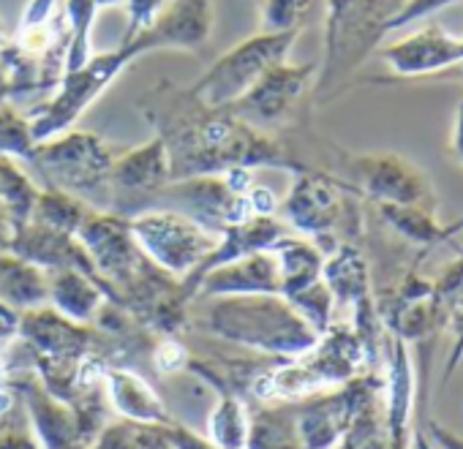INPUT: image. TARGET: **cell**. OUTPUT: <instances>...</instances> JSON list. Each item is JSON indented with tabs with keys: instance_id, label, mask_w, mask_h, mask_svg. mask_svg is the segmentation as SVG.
<instances>
[{
	"instance_id": "3",
	"label": "cell",
	"mask_w": 463,
	"mask_h": 449,
	"mask_svg": "<svg viewBox=\"0 0 463 449\" xmlns=\"http://www.w3.org/2000/svg\"><path fill=\"white\" fill-rule=\"evenodd\" d=\"M379 368L352 322H333L317 343L289 360H273L249 384L254 403H292L325 389L344 387L360 373Z\"/></svg>"
},
{
	"instance_id": "37",
	"label": "cell",
	"mask_w": 463,
	"mask_h": 449,
	"mask_svg": "<svg viewBox=\"0 0 463 449\" xmlns=\"http://www.w3.org/2000/svg\"><path fill=\"white\" fill-rule=\"evenodd\" d=\"M137 427L126 419H112L88 449H137Z\"/></svg>"
},
{
	"instance_id": "11",
	"label": "cell",
	"mask_w": 463,
	"mask_h": 449,
	"mask_svg": "<svg viewBox=\"0 0 463 449\" xmlns=\"http://www.w3.org/2000/svg\"><path fill=\"white\" fill-rule=\"evenodd\" d=\"M77 240L82 243L96 276L107 284L120 305V295L147 265V257L139 251L131 235L128 218L112 210H90L77 232Z\"/></svg>"
},
{
	"instance_id": "10",
	"label": "cell",
	"mask_w": 463,
	"mask_h": 449,
	"mask_svg": "<svg viewBox=\"0 0 463 449\" xmlns=\"http://www.w3.org/2000/svg\"><path fill=\"white\" fill-rule=\"evenodd\" d=\"M344 180L371 204H417L439 210L430 180L401 153L344 155Z\"/></svg>"
},
{
	"instance_id": "31",
	"label": "cell",
	"mask_w": 463,
	"mask_h": 449,
	"mask_svg": "<svg viewBox=\"0 0 463 449\" xmlns=\"http://www.w3.org/2000/svg\"><path fill=\"white\" fill-rule=\"evenodd\" d=\"M63 23L69 31V44H66V71H74L85 66L93 58V23L99 14V6L93 0H63Z\"/></svg>"
},
{
	"instance_id": "17",
	"label": "cell",
	"mask_w": 463,
	"mask_h": 449,
	"mask_svg": "<svg viewBox=\"0 0 463 449\" xmlns=\"http://www.w3.org/2000/svg\"><path fill=\"white\" fill-rule=\"evenodd\" d=\"M172 182L169 155L164 142L153 134L139 147L115 155L109 185H112V212L126 218L147 210L153 199Z\"/></svg>"
},
{
	"instance_id": "50",
	"label": "cell",
	"mask_w": 463,
	"mask_h": 449,
	"mask_svg": "<svg viewBox=\"0 0 463 449\" xmlns=\"http://www.w3.org/2000/svg\"><path fill=\"white\" fill-rule=\"evenodd\" d=\"M4 42H6V39H4V31H0V47H4Z\"/></svg>"
},
{
	"instance_id": "44",
	"label": "cell",
	"mask_w": 463,
	"mask_h": 449,
	"mask_svg": "<svg viewBox=\"0 0 463 449\" xmlns=\"http://www.w3.org/2000/svg\"><path fill=\"white\" fill-rule=\"evenodd\" d=\"M449 150H452L455 161L463 166V96H460V101H458V109H455V123H452Z\"/></svg>"
},
{
	"instance_id": "16",
	"label": "cell",
	"mask_w": 463,
	"mask_h": 449,
	"mask_svg": "<svg viewBox=\"0 0 463 449\" xmlns=\"http://www.w3.org/2000/svg\"><path fill=\"white\" fill-rule=\"evenodd\" d=\"M17 341L25 346L28 357H85L101 351L115 357L112 341L93 324H77L58 313L52 305H39L20 313Z\"/></svg>"
},
{
	"instance_id": "5",
	"label": "cell",
	"mask_w": 463,
	"mask_h": 449,
	"mask_svg": "<svg viewBox=\"0 0 463 449\" xmlns=\"http://www.w3.org/2000/svg\"><path fill=\"white\" fill-rule=\"evenodd\" d=\"M354 196L360 193L344 177L306 166L292 174L289 193L279 204V218L295 235L314 240L327 254L338 243H360L363 238Z\"/></svg>"
},
{
	"instance_id": "20",
	"label": "cell",
	"mask_w": 463,
	"mask_h": 449,
	"mask_svg": "<svg viewBox=\"0 0 463 449\" xmlns=\"http://www.w3.org/2000/svg\"><path fill=\"white\" fill-rule=\"evenodd\" d=\"M101 387H104V398L115 419H126V422L147 425V427H166L175 422L158 389L139 370L123 362H115V360L107 362L101 373Z\"/></svg>"
},
{
	"instance_id": "27",
	"label": "cell",
	"mask_w": 463,
	"mask_h": 449,
	"mask_svg": "<svg viewBox=\"0 0 463 449\" xmlns=\"http://www.w3.org/2000/svg\"><path fill=\"white\" fill-rule=\"evenodd\" d=\"M47 270L23 262L14 254H0V303L17 313L47 305Z\"/></svg>"
},
{
	"instance_id": "9",
	"label": "cell",
	"mask_w": 463,
	"mask_h": 449,
	"mask_svg": "<svg viewBox=\"0 0 463 449\" xmlns=\"http://www.w3.org/2000/svg\"><path fill=\"white\" fill-rule=\"evenodd\" d=\"M131 235L139 251L161 270L185 278L191 276L218 246V235L185 212L169 207H150L128 218Z\"/></svg>"
},
{
	"instance_id": "18",
	"label": "cell",
	"mask_w": 463,
	"mask_h": 449,
	"mask_svg": "<svg viewBox=\"0 0 463 449\" xmlns=\"http://www.w3.org/2000/svg\"><path fill=\"white\" fill-rule=\"evenodd\" d=\"M213 25L215 0H169L156 23L126 44H131L139 58L161 50L199 52L213 36Z\"/></svg>"
},
{
	"instance_id": "21",
	"label": "cell",
	"mask_w": 463,
	"mask_h": 449,
	"mask_svg": "<svg viewBox=\"0 0 463 449\" xmlns=\"http://www.w3.org/2000/svg\"><path fill=\"white\" fill-rule=\"evenodd\" d=\"M226 295H281L276 251H257L238 262L213 267L194 284V303Z\"/></svg>"
},
{
	"instance_id": "41",
	"label": "cell",
	"mask_w": 463,
	"mask_h": 449,
	"mask_svg": "<svg viewBox=\"0 0 463 449\" xmlns=\"http://www.w3.org/2000/svg\"><path fill=\"white\" fill-rule=\"evenodd\" d=\"M17 327H20V313L0 303V357L17 343Z\"/></svg>"
},
{
	"instance_id": "42",
	"label": "cell",
	"mask_w": 463,
	"mask_h": 449,
	"mask_svg": "<svg viewBox=\"0 0 463 449\" xmlns=\"http://www.w3.org/2000/svg\"><path fill=\"white\" fill-rule=\"evenodd\" d=\"M0 449H42L31 430L25 427H0Z\"/></svg>"
},
{
	"instance_id": "30",
	"label": "cell",
	"mask_w": 463,
	"mask_h": 449,
	"mask_svg": "<svg viewBox=\"0 0 463 449\" xmlns=\"http://www.w3.org/2000/svg\"><path fill=\"white\" fill-rule=\"evenodd\" d=\"M90 210L93 207L85 204L82 199H77V196H71V193H66L61 188L42 185V193H39V199L33 204L31 218L39 220V223H47V227H52V229L77 235Z\"/></svg>"
},
{
	"instance_id": "35",
	"label": "cell",
	"mask_w": 463,
	"mask_h": 449,
	"mask_svg": "<svg viewBox=\"0 0 463 449\" xmlns=\"http://www.w3.org/2000/svg\"><path fill=\"white\" fill-rule=\"evenodd\" d=\"M289 303L300 311V316H303L319 335L335 322V300H333V295H330V289H327L325 281H317L314 286L303 289V292L295 295Z\"/></svg>"
},
{
	"instance_id": "4",
	"label": "cell",
	"mask_w": 463,
	"mask_h": 449,
	"mask_svg": "<svg viewBox=\"0 0 463 449\" xmlns=\"http://www.w3.org/2000/svg\"><path fill=\"white\" fill-rule=\"evenodd\" d=\"M406 0H325V55L317 69V101L333 98L379 50Z\"/></svg>"
},
{
	"instance_id": "25",
	"label": "cell",
	"mask_w": 463,
	"mask_h": 449,
	"mask_svg": "<svg viewBox=\"0 0 463 449\" xmlns=\"http://www.w3.org/2000/svg\"><path fill=\"white\" fill-rule=\"evenodd\" d=\"M273 251H276L279 273H281V297L292 300L303 289L322 281L325 251L314 240L292 232L279 246H273Z\"/></svg>"
},
{
	"instance_id": "7",
	"label": "cell",
	"mask_w": 463,
	"mask_h": 449,
	"mask_svg": "<svg viewBox=\"0 0 463 449\" xmlns=\"http://www.w3.org/2000/svg\"><path fill=\"white\" fill-rule=\"evenodd\" d=\"M139 55L131 44L120 42L109 52L93 55L85 66L66 71L55 93L28 112L36 142L52 139L77 126V120L109 90V85L134 63Z\"/></svg>"
},
{
	"instance_id": "45",
	"label": "cell",
	"mask_w": 463,
	"mask_h": 449,
	"mask_svg": "<svg viewBox=\"0 0 463 449\" xmlns=\"http://www.w3.org/2000/svg\"><path fill=\"white\" fill-rule=\"evenodd\" d=\"M9 101H12V85H9L4 63H0V104H9Z\"/></svg>"
},
{
	"instance_id": "22",
	"label": "cell",
	"mask_w": 463,
	"mask_h": 449,
	"mask_svg": "<svg viewBox=\"0 0 463 449\" xmlns=\"http://www.w3.org/2000/svg\"><path fill=\"white\" fill-rule=\"evenodd\" d=\"M292 229L279 218V215H254L249 220L241 223H232L218 235V246L213 248V254L191 273L183 278L185 289L194 297V284L213 267L229 265V262H238L243 257H251L257 251H270L273 246H279L284 238H289Z\"/></svg>"
},
{
	"instance_id": "6",
	"label": "cell",
	"mask_w": 463,
	"mask_h": 449,
	"mask_svg": "<svg viewBox=\"0 0 463 449\" xmlns=\"http://www.w3.org/2000/svg\"><path fill=\"white\" fill-rule=\"evenodd\" d=\"M115 155L118 153L107 145L104 136L69 128L52 139L39 142L28 166L42 180V185L61 188L93 210H112L109 172Z\"/></svg>"
},
{
	"instance_id": "24",
	"label": "cell",
	"mask_w": 463,
	"mask_h": 449,
	"mask_svg": "<svg viewBox=\"0 0 463 449\" xmlns=\"http://www.w3.org/2000/svg\"><path fill=\"white\" fill-rule=\"evenodd\" d=\"M107 303H115L112 292L82 270H52L47 281V305L77 324H93Z\"/></svg>"
},
{
	"instance_id": "38",
	"label": "cell",
	"mask_w": 463,
	"mask_h": 449,
	"mask_svg": "<svg viewBox=\"0 0 463 449\" xmlns=\"http://www.w3.org/2000/svg\"><path fill=\"white\" fill-rule=\"evenodd\" d=\"M452 4H460V0H406V6L401 9V14H398L395 23H392V31H401V28H406L409 23L428 20V17L439 14L441 9H447V6H452Z\"/></svg>"
},
{
	"instance_id": "32",
	"label": "cell",
	"mask_w": 463,
	"mask_h": 449,
	"mask_svg": "<svg viewBox=\"0 0 463 449\" xmlns=\"http://www.w3.org/2000/svg\"><path fill=\"white\" fill-rule=\"evenodd\" d=\"M42 193V185L33 174H28L17 158L0 155V201H6L20 220H28L33 212V204Z\"/></svg>"
},
{
	"instance_id": "8",
	"label": "cell",
	"mask_w": 463,
	"mask_h": 449,
	"mask_svg": "<svg viewBox=\"0 0 463 449\" xmlns=\"http://www.w3.org/2000/svg\"><path fill=\"white\" fill-rule=\"evenodd\" d=\"M300 33L303 31L254 33L251 39L235 44L221 58H215L210 69L188 85V90L210 107H232L257 85V80L268 69L289 58Z\"/></svg>"
},
{
	"instance_id": "49",
	"label": "cell",
	"mask_w": 463,
	"mask_h": 449,
	"mask_svg": "<svg viewBox=\"0 0 463 449\" xmlns=\"http://www.w3.org/2000/svg\"><path fill=\"white\" fill-rule=\"evenodd\" d=\"M93 4H96L99 9H109V6H123L126 0H93Z\"/></svg>"
},
{
	"instance_id": "34",
	"label": "cell",
	"mask_w": 463,
	"mask_h": 449,
	"mask_svg": "<svg viewBox=\"0 0 463 449\" xmlns=\"http://www.w3.org/2000/svg\"><path fill=\"white\" fill-rule=\"evenodd\" d=\"M36 136L28 120V112L17 109L12 101L0 104V155H9L17 161H31L36 150Z\"/></svg>"
},
{
	"instance_id": "15",
	"label": "cell",
	"mask_w": 463,
	"mask_h": 449,
	"mask_svg": "<svg viewBox=\"0 0 463 449\" xmlns=\"http://www.w3.org/2000/svg\"><path fill=\"white\" fill-rule=\"evenodd\" d=\"M317 69L319 63L281 61L268 69L241 101L232 104V109L262 131L279 128L300 109L306 96L314 93Z\"/></svg>"
},
{
	"instance_id": "36",
	"label": "cell",
	"mask_w": 463,
	"mask_h": 449,
	"mask_svg": "<svg viewBox=\"0 0 463 449\" xmlns=\"http://www.w3.org/2000/svg\"><path fill=\"white\" fill-rule=\"evenodd\" d=\"M166 6H169V0H126L123 9L128 14V25H126V33L120 42H128V39L139 36L142 31H147Z\"/></svg>"
},
{
	"instance_id": "43",
	"label": "cell",
	"mask_w": 463,
	"mask_h": 449,
	"mask_svg": "<svg viewBox=\"0 0 463 449\" xmlns=\"http://www.w3.org/2000/svg\"><path fill=\"white\" fill-rule=\"evenodd\" d=\"M422 433H425L428 441H430L433 446H439V449H463V435L452 433L449 427H444V425H439V422H428Z\"/></svg>"
},
{
	"instance_id": "2",
	"label": "cell",
	"mask_w": 463,
	"mask_h": 449,
	"mask_svg": "<svg viewBox=\"0 0 463 449\" xmlns=\"http://www.w3.org/2000/svg\"><path fill=\"white\" fill-rule=\"evenodd\" d=\"M204 303L199 327L221 343L262 357L289 360L308 351L319 332L281 295H226Z\"/></svg>"
},
{
	"instance_id": "29",
	"label": "cell",
	"mask_w": 463,
	"mask_h": 449,
	"mask_svg": "<svg viewBox=\"0 0 463 449\" xmlns=\"http://www.w3.org/2000/svg\"><path fill=\"white\" fill-rule=\"evenodd\" d=\"M373 207L398 238L422 248V254L444 243V223H439L436 210L417 207V204H373Z\"/></svg>"
},
{
	"instance_id": "23",
	"label": "cell",
	"mask_w": 463,
	"mask_h": 449,
	"mask_svg": "<svg viewBox=\"0 0 463 449\" xmlns=\"http://www.w3.org/2000/svg\"><path fill=\"white\" fill-rule=\"evenodd\" d=\"M9 254L20 257L23 262H31V265H36V267H42L47 273L71 267V270H82V273L99 278L90 259H88V254H85V248H82V243L77 240V235L52 229V227H47V223H39L33 218H28L20 227Z\"/></svg>"
},
{
	"instance_id": "13",
	"label": "cell",
	"mask_w": 463,
	"mask_h": 449,
	"mask_svg": "<svg viewBox=\"0 0 463 449\" xmlns=\"http://www.w3.org/2000/svg\"><path fill=\"white\" fill-rule=\"evenodd\" d=\"M9 384L23 400L28 427L42 449H88L96 441V433L85 425L74 403L50 395L28 365H9Z\"/></svg>"
},
{
	"instance_id": "12",
	"label": "cell",
	"mask_w": 463,
	"mask_h": 449,
	"mask_svg": "<svg viewBox=\"0 0 463 449\" xmlns=\"http://www.w3.org/2000/svg\"><path fill=\"white\" fill-rule=\"evenodd\" d=\"M150 207H169L185 212L188 218H194L215 235H221L232 223L254 218L251 188L235 191L223 180V174H199L188 180H175L153 199Z\"/></svg>"
},
{
	"instance_id": "46",
	"label": "cell",
	"mask_w": 463,
	"mask_h": 449,
	"mask_svg": "<svg viewBox=\"0 0 463 449\" xmlns=\"http://www.w3.org/2000/svg\"><path fill=\"white\" fill-rule=\"evenodd\" d=\"M458 235H463V215L458 220H452V223H444V243L458 238Z\"/></svg>"
},
{
	"instance_id": "39",
	"label": "cell",
	"mask_w": 463,
	"mask_h": 449,
	"mask_svg": "<svg viewBox=\"0 0 463 449\" xmlns=\"http://www.w3.org/2000/svg\"><path fill=\"white\" fill-rule=\"evenodd\" d=\"M25 220H20L14 215V210L6 204V201H0V254H9L12 246H14V238L20 232Z\"/></svg>"
},
{
	"instance_id": "26",
	"label": "cell",
	"mask_w": 463,
	"mask_h": 449,
	"mask_svg": "<svg viewBox=\"0 0 463 449\" xmlns=\"http://www.w3.org/2000/svg\"><path fill=\"white\" fill-rule=\"evenodd\" d=\"M213 392H215V403L204 422V438H210L218 449H246L251 400L235 389H213Z\"/></svg>"
},
{
	"instance_id": "19",
	"label": "cell",
	"mask_w": 463,
	"mask_h": 449,
	"mask_svg": "<svg viewBox=\"0 0 463 449\" xmlns=\"http://www.w3.org/2000/svg\"><path fill=\"white\" fill-rule=\"evenodd\" d=\"M379 55L395 77L420 80L463 66V36H452L441 25L430 23L422 31L384 47Z\"/></svg>"
},
{
	"instance_id": "48",
	"label": "cell",
	"mask_w": 463,
	"mask_h": 449,
	"mask_svg": "<svg viewBox=\"0 0 463 449\" xmlns=\"http://www.w3.org/2000/svg\"><path fill=\"white\" fill-rule=\"evenodd\" d=\"M9 381V362H6V354L0 357V384Z\"/></svg>"
},
{
	"instance_id": "28",
	"label": "cell",
	"mask_w": 463,
	"mask_h": 449,
	"mask_svg": "<svg viewBox=\"0 0 463 449\" xmlns=\"http://www.w3.org/2000/svg\"><path fill=\"white\" fill-rule=\"evenodd\" d=\"M246 449H303L295 403H254Z\"/></svg>"
},
{
	"instance_id": "47",
	"label": "cell",
	"mask_w": 463,
	"mask_h": 449,
	"mask_svg": "<svg viewBox=\"0 0 463 449\" xmlns=\"http://www.w3.org/2000/svg\"><path fill=\"white\" fill-rule=\"evenodd\" d=\"M414 449H433L430 446V441H428V435L422 433V430H414V444H411Z\"/></svg>"
},
{
	"instance_id": "1",
	"label": "cell",
	"mask_w": 463,
	"mask_h": 449,
	"mask_svg": "<svg viewBox=\"0 0 463 449\" xmlns=\"http://www.w3.org/2000/svg\"><path fill=\"white\" fill-rule=\"evenodd\" d=\"M145 123L164 142L175 180L221 174L232 166L303 172V164L281 139L251 126L232 107H210L188 85L156 82L137 101Z\"/></svg>"
},
{
	"instance_id": "33",
	"label": "cell",
	"mask_w": 463,
	"mask_h": 449,
	"mask_svg": "<svg viewBox=\"0 0 463 449\" xmlns=\"http://www.w3.org/2000/svg\"><path fill=\"white\" fill-rule=\"evenodd\" d=\"M325 6V0H260V31L289 33L306 31L308 17Z\"/></svg>"
},
{
	"instance_id": "14",
	"label": "cell",
	"mask_w": 463,
	"mask_h": 449,
	"mask_svg": "<svg viewBox=\"0 0 463 449\" xmlns=\"http://www.w3.org/2000/svg\"><path fill=\"white\" fill-rule=\"evenodd\" d=\"M376 311L387 335L403 343H428L439 327L447 324V305L439 300L433 278L406 270L384 297H376Z\"/></svg>"
},
{
	"instance_id": "40",
	"label": "cell",
	"mask_w": 463,
	"mask_h": 449,
	"mask_svg": "<svg viewBox=\"0 0 463 449\" xmlns=\"http://www.w3.org/2000/svg\"><path fill=\"white\" fill-rule=\"evenodd\" d=\"M55 6H58V0H28L25 14H23V20H20V31L44 25V23L55 14Z\"/></svg>"
}]
</instances>
